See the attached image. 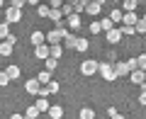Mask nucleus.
<instances>
[{
    "label": "nucleus",
    "mask_w": 146,
    "mask_h": 119,
    "mask_svg": "<svg viewBox=\"0 0 146 119\" xmlns=\"http://www.w3.org/2000/svg\"><path fill=\"white\" fill-rule=\"evenodd\" d=\"M61 5H63V0H49V7L51 10H61Z\"/></svg>",
    "instance_id": "nucleus-37"
},
{
    "label": "nucleus",
    "mask_w": 146,
    "mask_h": 119,
    "mask_svg": "<svg viewBox=\"0 0 146 119\" xmlns=\"http://www.w3.org/2000/svg\"><path fill=\"white\" fill-rule=\"evenodd\" d=\"M117 29L122 32V36H124V34H134V27H131V24H124V22H122V24L117 27Z\"/></svg>",
    "instance_id": "nucleus-28"
},
{
    "label": "nucleus",
    "mask_w": 146,
    "mask_h": 119,
    "mask_svg": "<svg viewBox=\"0 0 146 119\" xmlns=\"http://www.w3.org/2000/svg\"><path fill=\"white\" fill-rule=\"evenodd\" d=\"M25 119H27V117H25Z\"/></svg>",
    "instance_id": "nucleus-54"
},
{
    "label": "nucleus",
    "mask_w": 146,
    "mask_h": 119,
    "mask_svg": "<svg viewBox=\"0 0 146 119\" xmlns=\"http://www.w3.org/2000/svg\"><path fill=\"white\" fill-rule=\"evenodd\" d=\"M136 20H139V17H136V12H124V20H122V22L134 27V24H136Z\"/></svg>",
    "instance_id": "nucleus-20"
},
{
    "label": "nucleus",
    "mask_w": 146,
    "mask_h": 119,
    "mask_svg": "<svg viewBox=\"0 0 146 119\" xmlns=\"http://www.w3.org/2000/svg\"><path fill=\"white\" fill-rule=\"evenodd\" d=\"M78 117H80V119H95V112H93L90 107H83V109H80V114H78Z\"/></svg>",
    "instance_id": "nucleus-25"
},
{
    "label": "nucleus",
    "mask_w": 146,
    "mask_h": 119,
    "mask_svg": "<svg viewBox=\"0 0 146 119\" xmlns=\"http://www.w3.org/2000/svg\"><path fill=\"white\" fill-rule=\"evenodd\" d=\"M127 66H129V71H134V68H136V58H129V61H127Z\"/></svg>",
    "instance_id": "nucleus-40"
},
{
    "label": "nucleus",
    "mask_w": 146,
    "mask_h": 119,
    "mask_svg": "<svg viewBox=\"0 0 146 119\" xmlns=\"http://www.w3.org/2000/svg\"><path fill=\"white\" fill-rule=\"evenodd\" d=\"M63 34H66V29H54V32H49L46 34V44H61L63 42Z\"/></svg>",
    "instance_id": "nucleus-3"
},
{
    "label": "nucleus",
    "mask_w": 146,
    "mask_h": 119,
    "mask_svg": "<svg viewBox=\"0 0 146 119\" xmlns=\"http://www.w3.org/2000/svg\"><path fill=\"white\" fill-rule=\"evenodd\" d=\"M115 3H117V5H119V3H122V0H115Z\"/></svg>",
    "instance_id": "nucleus-49"
},
{
    "label": "nucleus",
    "mask_w": 146,
    "mask_h": 119,
    "mask_svg": "<svg viewBox=\"0 0 146 119\" xmlns=\"http://www.w3.org/2000/svg\"><path fill=\"white\" fill-rule=\"evenodd\" d=\"M66 3H68V5H76V3H78V0H66Z\"/></svg>",
    "instance_id": "nucleus-44"
},
{
    "label": "nucleus",
    "mask_w": 146,
    "mask_h": 119,
    "mask_svg": "<svg viewBox=\"0 0 146 119\" xmlns=\"http://www.w3.org/2000/svg\"><path fill=\"white\" fill-rule=\"evenodd\" d=\"M46 114H49L51 119H61V117H63V109H61V107H49Z\"/></svg>",
    "instance_id": "nucleus-21"
},
{
    "label": "nucleus",
    "mask_w": 146,
    "mask_h": 119,
    "mask_svg": "<svg viewBox=\"0 0 146 119\" xmlns=\"http://www.w3.org/2000/svg\"><path fill=\"white\" fill-rule=\"evenodd\" d=\"M34 54H36V58H39V61H46V58H49V44H46V42L39 44V46L34 49Z\"/></svg>",
    "instance_id": "nucleus-9"
},
{
    "label": "nucleus",
    "mask_w": 146,
    "mask_h": 119,
    "mask_svg": "<svg viewBox=\"0 0 146 119\" xmlns=\"http://www.w3.org/2000/svg\"><path fill=\"white\" fill-rule=\"evenodd\" d=\"M76 39H78V34H76V32H71V29H66V34H63V44H61V46L73 49V46H76Z\"/></svg>",
    "instance_id": "nucleus-7"
},
{
    "label": "nucleus",
    "mask_w": 146,
    "mask_h": 119,
    "mask_svg": "<svg viewBox=\"0 0 146 119\" xmlns=\"http://www.w3.org/2000/svg\"><path fill=\"white\" fill-rule=\"evenodd\" d=\"M144 34H146V32H144Z\"/></svg>",
    "instance_id": "nucleus-53"
},
{
    "label": "nucleus",
    "mask_w": 146,
    "mask_h": 119,
    "mask_svg": "<svg viewBox=\"0 0 146 119\" xmlns=\"http://www.w3.org/2000/svg\"><path fill=\"white\" fill-rule=\"evenodd\" d=\"M105 34H107V42L110 44H119L122 42V32L117 29V27H115V29H110V32H105Z\"/></svg>",
    "instance_id": "nucleus-10"
},
{
    "label": "nucleus",
    "mask_w": 146,
    "mask_h": 119,
    "mask_svg": "<svg viewBox=\"0 0 146 119\" xmlns=\"http://www.w3.org/2000/svg\"><path fill=\"white\" fill-rule=\"evenodd\" d=\"M61 54H63V46H61V44H54V46L49 44V56H51V58H61Z\"/></svg>",
    "instance_id": "nucleus-16"
},
{
    "label": "nucleus",
    "mask_w": 146,
    "mask_h": 119,
    "mask_svg": "<svg viewBox=\"0 0 146 119\" xmlns=\"http://www.w3.org/2000/svg\"><path fill=\"white\" fill-rule=\"evenodd\" d=\"M78 3H83V5H88V3H90V0H78Z\"/></svg>",
    "instance_id": "nucleus-45"
},
{
    "label": "nucleus",
    "mask_w": 146,
    "mask_h": 119,
    "mask_svg": "<svg viewBox=\"0 0 146 119\" xmlns=\"http://www.w3.org/2000/svg\"><path fill=\"white\" fill-rule=\"evenodd\" d=\"M3 3H5V0H0V5H3Z\"/></svg>",
    "instance_id": "nucleus-51"
},
{
    "label": "nucleus",
    "mask_w": 146,
    "mask_h": 119,
    "mask_svg": "<svg viewBox=\"0 0 146 119\" xmlns=\"http://www.w3.org/2000/svg\"><path fill=\"white\" fill-rule=\"evenodd\" d=\"M39 88H42V83H39L36 78H34V80H27V85H25V90L29 95H39Z\"/></svg>",
    "instance_id": "nucleus-11"
},
{
    "label": "nucleus",
    "mask_w": 146,
    "mask_h": 119,
    "mask_svg": "<svg viewBox=\"0 0 146 119\" xmlns=\"http://www.w3.org/2000/svg\"><path fill=\"white\" fill-rule=\"evenodd\" d=\"M73 49H78V51H85V49H88V39L78 36V39H76V46H73Z\"/></svg>",
    "instance_id": "nucleus-27"
},
{
    "label": "nucleus",
    "mask_w": 146,
    "mask_h": 119,
    "mask_svg": "<svg viewBox=\"0 0 146 119\" xmlns=\"http://www.w3.org/2000/svg\"><path fill=\"white\" fill-rule=\"evenodd\" d=\"M139 102H141V104H146V93H144V90H141V95H139Z\"/></svg>",
    "instance_id": "nucleus-41"
},
{
    "label": "nucleus",
    "mask_w": 146,
    "mask_h": 119,
    "mask_svg": "<svg viewBox=\"0 0 146 119\" xmlns=\"http://www.w3.org/2000/svg\"><path fill=\"white\" fill-rule=\"evenodd\" d=\"M7 36H10V27H7V22H0V42Z\"/></svg>",
    "instance_id": "nucleus-24"
},
{
    "label": "nucleus",
    "mask_w": 146,
    "mask_h": 119,
    "mask_svg": "<svg viewBox=\"0 0 146 119\" xmlns=\"http://www.w3.org/2000/svg\"><path fill=\"white\" fill-rule=\"evenodd\" d=\"M139 0H122V12H136Z\"/></svg>",
    "instance_id": "nucleus-12"
},
{
    "label": "nucleus",
    "mask_w": 146,
    "mask_h": 119,
    "mask_svg": "<svg viewBox=\"0 0 146 119\" xmlns=\"http://www.w3.org/2000/svg\"><path fill=\"white\" fill-rule=\"evenodd\" d=\"M5 85H10V75L3 71V73H0V88H5Z\"/></svg>",
    "instance_id": "nucleus-35"
},
{
    "label": "nucleus",
    "mask_w": 146,
    "mask_h": 119,
    "mask_svg": "<svg viewBox=\"0 0 146 119\" xmlns=\"http://www.w3.org/2000/svg\"><path fill=\"white\" fill-rule=\"evenodd\" d=\"M144 5H146V0H144Z\"/></svg>",
    "instance_id": "nucleus-52"
},
{
    "label": "nucleus",
    "mask_w": 146,
    "mask_h": 119,
    "mask_svg": "<svg viewBox=\"0 0 146 119\" xmlns=\"http://www.w3.org/2000/svg\"><path fill=\"white\" fill-rule=\"evenodd\" d=\"M12 46H15V44H10V42L3 39V42H0V56H10V54H12Z\"/></svg>",
    "instance_id": "nucleus-18"
},
{
    "label": "nucleus",
    "mask_w": 146,
    "mask_h": 119,
    "mask_svg": "<svg viewBox=\"0 0 146 119\" xmlns=\"http://www.w3.org/2000/svg\"><path fill=\"white\" fill-rule=\"evenodd\" d=\"M90 32H93V34H100V32H102L100 29V20H95L93 24H90Z\"/></svg>",
    "instance_id": "nucleus-38"
},
{
    "label": "nucleus",
    "mask_w": 146,
    "mask_h": 119,
    "mask_svg": "<svg viewBox=\"0 0 146 119\" xmlns=\"http://www.w3.org/2000/svg\"><path fill=\"white\" fill-rule=\"evenodd\" d=\"M46 90H49V93H58V80H49V83H46Z\"/></svg>",
    "instance_id": "nucleus-34"
},
{
    "label": "nucleus",
    "mask_w": 146,
    "mask_h": 119,
    "mask_svg": "<svg viewBox=\"0 0 146 119\" xmlns=\"http://www.w3.org/2000/svg\"><path fill=\"white\" fill-rule=\"evenodd\" d=\"M46 42V34L44 32H32V44L34 46H39V44H44Z\"/></svg>",
    "instance_id": "nucleus-17"
},
{
    "label": "nucleus",
    "mask_w": 146,
    "mask_h": 119,
    "mask_svg": "<svg viewBox=\"0 0 146 119\" xmlns=\"http://www.w3.org/2000/svg\"><path fill=\"white\" fill-rule=\"evenodd\" d=\"M117 114H119V112H117V107H110V109H107V117H110V119H115Z\"/></svg>",
    "instance_id": "nucleus-39"
},
{
    "label": "nucleus",
    "mask_w": 146,
    "mask_h": 119,
    "mask_svg": "<svg viewBox=\"0 0 146 119\" xmlns=\"http://www.w3.org/2000/svg\"><path fill=\"white\" fill-rule=\"evenodd\" d=\"M98 71H100V75L105 78V80H117V73H115V63L112 61H102V63H98Z\"/></svg>",
    "instance_id": "nucleus-1"
},
{
    "label": "nucleus",
    "mask_w": 146,
    "mask_h": 119,
    "mask_svg": "<svg viewBox=\"0 0 146 119\" xmlns=\"http://www.w3.org/2000/svg\"><path fill=\"white\" fill-rule=\"evenodd\" d=\"M115 73H117V78L129 75V66H127V61H115Z\"/></svg>",
    "instance_id": "nucleus-8"
},
{
    "label": "nucleus",
    "mask_w": 146,
    "mask_h": 119,
    "mask_svg": "<svg viewBox=\"0 0 146 119\" xmlns=\"http://www.w3.org/2000/svg\"><path fill=\"white\" fill-rule=\"evenodd\" d=\"M22 20V10H17V7H7L5 12V22L10 24V22H20Z\"/></svg>",
    "instance_id": "nucleus-6"
},
{
    "label": "nucleus",
    "mask_w": 146,
    "mask_h": 119,
    "mask_svg": "<svg viewBox=\"0 0 146 119\" xmlns=\"http://www.w3.org/2000/svg\"><path fill=\"white\" fill-rule=\"evenodd\" d=\"M36 109H39V112H49V107H51V104H49V100L46 97H42V95H39V97H36V104H34Z\"/></svg>",
    "instance_id": "nucleus-13"
},
{
    "label": "nucleus",
    "mask_w": 146,
    "mask_h": 119,
    "mask_svg": "<svg viewBox=\"0 0 146 119\" xmlns=\"http://www.w3.org/2000/svg\"><path fill=\"white\" fill-rule=\"evenodd\" d=\"M110 20L115 22V24H122V20H124V12H122L119 7H115V10L110 12Z\"/></svg>",
    "instance_id": "nucleus-14"
},
{
    "label": "nucleus",
    "mask_w": 146,
    "mask_h": 119,
    "mask_svg": "<svg viewBox=\"0 0 146 119\" xmlns=\"http://www.w3.org/2000/svg\"><path fill=\"white\" fill-rule=\"evenodd\" d=\"M27 3H29V5H39V0H27Z\"/></svg>",
    "instance_id": "nucleus-43"
},
{
    "label": "nucleus",
    "mask_w": 146,
    "mask_h": 119,
    "mask_svg": "<svg viewBox=\"0 0 146 119\" xmlns=\"http://www.w3.org/2000/svg\"><path fill=\"white\" fill-rule=\"evenodd\" d=\"M129 80H131L134 85H144V80H146V71H139V68L129 71Z\"/></svg>",
    "instance_id": "nucleus-5"
},
{
    "label": "nucleus",
    "mask_w": 146,
    "mask_h": 119,
    "mask_svg": "<svg viewBox=\"0 0 146 119\" xmlns=\"http://www.w3.org/2000/svg\"><path fill=\"white\" fill-rule=\"evenodd\" d=\"M141 88H144V93H146V80H144V85H141Z\"/></svg>",
    "instance_id": "nucleus-47"
},
{
    "label": "nucleus",
    "mask_w": 146,
    "mask_h": 119,
    "mask_svg": "<svg viewBox=\"0 0 146 119\" xmlns=\"http://www.w3.org/2000/svg\"><path fill=\"white\" fill-rule=\"evenodd\" d=\"M80 24H83V22H80V15H76V12L66 17V29L76 32V29H80Z\"/></svg>",
    "instance_id": "nucleus-4"
},
{
    "label": "nucleus",
    "mask_w": 146,
    "mask_h": 119,
    "mask_svg": "<svg viewBox=\"0 0 146 119\" xmlns=\"http://www.w3.org/2000/svg\"><path fill=\"white\" fill-rule=\"evenodd\" d=\"M136 68H139V71H146V54L136 56Z\"/></svg>",
    "instance_id": "nucleus-29"
},
{
    "label": "nucleus",
    "mask_w": 146,
    "mask_h": 119,
    "mask_svg": "<svg viewBox=\"0 0 146 119\" xmlns=\"http://www.w3.org/2000/svg\"><path fill=\"white\" fill-rule=\"evenodd\" d=\"M10 119H25V117H22V114H12Z\"/></svg>",
    "instance_id": "nucleus-42"
},
{
    "label": "nucleus",
    "mask_w": 146,
    "mask_h": 119,
    "mask_svg": "<svg viewBox=\"0 0 146 119\" xmlns=\"http://www.w3.org/2000/svg\"><path fill=\"white\" fill-rule=\"evenodd\" d=\"M134 32H136V34H144V32H146V22H144V20H136Z\"/></svg>",
    "instance_id": "nucleus-31"
},
{
    "label": "nucleus",
    "mask_w": 146,
    "mask_h": 119,
    "mask_svg": "<svg viewBox=\"0 0 146 119\" xmlns=\"http://www.w3.org/2000/svg\"><path fill=\"white\" fill-rule=\"evenodd\" d=\"M115 119H124V117H122V114H117V117H115Z\"/></svg>",
    "instance_id": "nucleus-46"
},
{
    "label": "nucleus",
    "mask_w": 146,
    "mask_h": 119,
    "mask_svg": "<svg viewBox=\"0 0 146 119\" xmlns=\"http://www.w3.org/2000/svg\"><path fill=\"white\" fill-rule=\"evenodd\" d=\"M100 10H102V5H100V3H95V0H90L88 5H85V12H88V15H98Z\"/></svg>",
    "instance_id": "nucleus-15"
},
{
    "label": "nucleus",
    "mask_w": 146,
    "mask_h": 119,
    "mask_svg": "<svg viewBox=\"0 0 146 119\" xmlns=\"http://www.w3.org/2000/svg\"><path fill=\"white\" fill-rule=\"evenodd\" d=\"M36 80H39V83H42V85H46L49 80H51V73H49V71H42V73H39V75H36Z\"/></svg>",
    "instance_id": "nucleus-26"
},
{
    "label": "nucleus",
    "mask_w": 146,
    "mask_h": 119,
    "mask_svg": "<svg viewBox=\"0 0 146 119\" xmlns=\"http://www.w3.org/2000/svg\"><path fill=\"white\" fill-rule=\"evenodd\" d=\"M80 73H83V75H93V73H98V61H95V58L83 61V63H80Z\"/></svg>",
    "instance_id": "nucleus-2"
},
{
    "label": "nucleus",
    "mask_w": 146,
    "mask_h": 119,
    "mask_svg": "<svg viewBox=\"0 0 146 119\" xmlns=\"http://www.w3.org/2000/svg\"><path fill=\"white\" fill-rule=\"evenodd\" d=\"M36 12H39V17H49L51 7H49V5H44V3H39V5H36Z\"/></svg>",
    "instance_id": "nucleus-22"
},
{
    "label": "nucleus",
    "mask_w": 146,
    "mask_h": 119,
    "mask_svg": "<svg viewBox=\"0 0 146 119\" xmlns=\"http://www.w3.org/2000/svg\"><path fill=\"white\" fill-rule=\"evenodd\" d=\"M95 3H100V5H102V3H105V0H95Z\"/></svg>",
    "instance_id": "nucleus-48"
},
{
    "label": "nucleus",
    "mask_w": 146,
    "mask_h": 119,
    "mask_svg": "<svg viewBox=\"0 0 146 119\" xmlns=\"http://www.w3.org/2000/svg\"><path fill=\"white\" fill-rule=\"evenodd\" d=\"M141 20H144V22H146V15H144V17H141Z\"/></svg>",
    "instance_id": "nucleus-50"
},
{
    "label": "nucleus",
    "mask_w": 146,
    "mask_h": 119,
    "mask_svg": "<svg viewBox=\"0 0 146 119\" xmlns=\"http://www.w3.org/2000/svg\"><path fill=\"white\" fill-rule=\"evenodd\" d=\"M39 114H42V112H39L36 107H29V109H27V114H25V117H27V119H36Z\"/></svg>",
    "instance_id": "nucleus-32"
},
{
    "label": "nucleus",
    "mask_w": 146,
    "mask_h": 119,
    "mask_svg": "<svg viewBox=\"0 0 146 119\" xmlns=\"http://www.w3.org/2000/svg\"><path fill=\"white\" fill-rule=\"evenodd\" d=\"M61 15H63V17H68V15H73V5H68L66 0H63V5H61Z\"/></svg>",
    "instance_id": "nucleus-30"
},
{
    "label": "nucleus",
    "mask_w": 146,
    "mask_h": 119,
    "mask_svg": "<svg viewBox=\"0 0 146 119\" xmlns=\"http://www.w3.org/2000/svg\"><path fill=\"white\" fill-rule=\"evenodd\" d=\"M25 5H27V0H10V7H17V10H22Z\"/></svg>",
    "instance_id": "nucleus-36"
},
{
    "label": "nucleus",
    "mask_w": 146,
    "mask_h": 119,
    "mask_svg": "<svg viewBox=\"0 0 146 119\" xmlns=\"http://www.w3.org/2000/svg\"><path fill=\"white\" fill-rule=\"evenodd\" d=\"M100 29H102V32H110V29H115V22L110 20V17H105V20H100Z\"/></svg>",
    "instance_id": "nucleus-19"
},
{
    "label": "nucleus",
    "mask_w": 146,
    "mask_h": 119,
    "mask_svg": "<svg viewBox=\"0 0 146 119\" xmlns=\"http://www.w3.org/2000/svg\"><path fill=\"white\" fill-rule=\"evenodd\" d=\"M7 75H10V80H17V78H20V68H17V66H7Z\"/></svg>",
    "instance_id": "nucleus-23"
},
{
    "label": "nucleus",
    "mask_w": 146,
    "mask_h": 119,
    "mask_svg": "<svg viewBox=\"0 0 146 119\" xmlns=\"http://www.w3.org/2000/svg\"><path fill=\"white\" fill-rule=\"evenodd\" d=\"M56 66H58V58H51V56H49V58H46V71L51 73V71H54Z\"/></svg>",
    "instance_id": "nucleus-33"
}]
</instances>
